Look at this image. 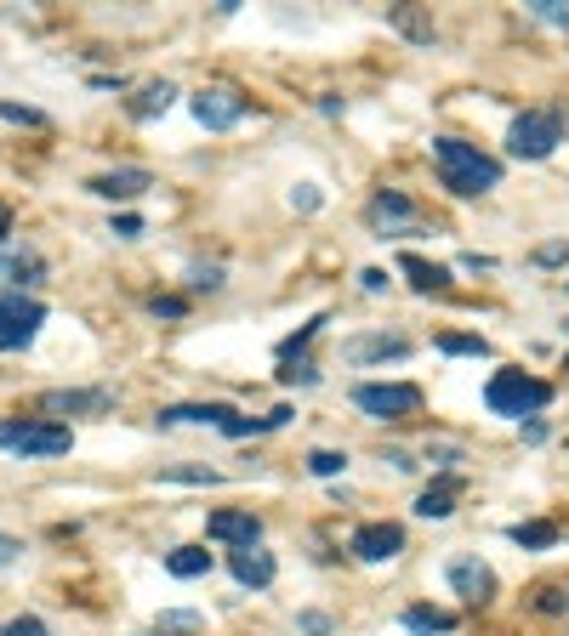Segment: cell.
Instances as JSON below:
<instances>
[{"label":"cell","mask_w":569,"mask_h":636,"mask_svg":"<svg viewBox=\"0 0 569 636\" xmlns=\"http://www.w3.org/2000/svg\"><path fill=\"white\" fill-rule=\"evenodd\" d=\"M433 160H439L445 188L461 193V200H479V193L501 188V160H490L485 149H472L461 137H433Z\"/></svg>","instance_id":"cell-1"},{"label":"cell","mask_w":569,"mask_h":636,"mask_svg":"<svg viewBox=\"0 0 569 636\" xmlns=\"http://www.w3.org/2000/svg\"><path fill=\"white\" fill-rule=\"evenodd\" d=\"M485 404H490V415L525 421V415H536V410L552 404V386L541 375H525V370H496L490 386H485Z\"/></svg>","instance_id":"cell-2"},{"label":"cell","mask_w":569,"mask_h":636,"mask_svg":"<svg viewBox=\"0 0 569 636\" xmlns=\"http://www.w3.org/2000/svg\"><path fill=\"white\" fill-rule=\"evenodd\" d=\"M0 450H12L23 461H58L74 450V432L58 421H0Z\"/></svg>","instance_id":"cell-3"},{"label":"cell","mask_w":569,"mask_h":636,"mask_svg":"<svg viewBox=\"0 0 569 636\" xmlns=\"http://www.w3.org/2000/svg\"><path fill=\"white\" fill-rule=\"evenodd\" d=\"M353 404L370 421H410V415H421V386H410V381H365V386H353Z\"/></svg>","instance_id":"cell-4"},{"label":"cell","mask_w":569,"mask_h":636,"mask_svg":"<svg viewBox=\"0 0 569 636\" xmlns=\"http://www.w3.org/2000/svg\"><path fill=\"white\" fill-rule=\"evenodd\" d=\"M563 142V120L552 109H530V114H518L512 131H507V154L512 160H547L552 149Z\"/></svg>","instance_id":"cell-5"},{"label":"cell","mask_w":569,"mask_h":636,"mask_svg":"<svg viewBox=\"0 0 569 636\" xmlns=\"http://www.w3.org/2000/svg\"><path fill=\"white\" fill-rule=\"evenodd\" d=\"M40 324H46V307L34 296L7 290V296H0V353H23L29 341L40 335Z\"/></svg>","instance_id":"cell-6"},{"label":"cell","mask_w":569,"mask_h":636,"mask_svg":"<svg viewBox=\"0 0 569 636\" xmlns=\"http://www.w3.org/2000/svg\"><path fill=\"white\" fill-rule=\"evenodd\" d=\"M194 120L206 125V131H228V125H240L246 120V97L233 91V85H206V91H194Z\"/></svg>","instance_id":"cell-7"},{"label":"cell","mask_w":569,"mask_h":636,"mask_svg":"<svg viewBox=\"0 0 569 636\" xmlns=\"http://www.w3.org/2000/svg\"><path fill=\"white\" fill-rule=\"evenodd\" d=\"M450 592H456L461 603H472V608H485V603L496 597V568L479 563V557H456V563H450Z\"/></svg>","instance_id":"cell-8"},{"label":"cell","mask_w":569,"mask_h":636,"mask_svg":"<svg viewBox=\"0 0 569 636\" xmlns=\"http://www.w3.org/2000/svg\"><path fill=\"white\" fill-rule=\"evenodd\" d=\"M405 552V528L399 523H365V528H353V557H365V563H393Z\"/></svg>","instance_id":"cell-9"},{"label":"cell","mask_w":569,"mask_h":636,"mask_svg":"<svg viewBox=\"0 0 569 636\" xmlns=\"http://www.w3.org/2000/svg\"><path fill=\"white\" fill-rule=\"evenodd\" d=\"M40 410H46V415H109V410H114V393H109V386H91V393L69 386V393H46Z\"/></svg>","instance_id":"cell-10"},{"label":"cell","mask_w":569,"mask_h":636,"mask_svg":"<svg viewBox=\"0 0 569 636\" xmlns=\"http://www.w3.org/2000/svg\"><path fill=\"white\" fill-rule=\"evenodd\" d=\"M98 200H137V193H149L154 188V176L142 171V165H120V171H103V176H91L86 182Z\"/></svg>","instance_id":"cell-11"},{"label":"cell","mask_w":569,"mask_h":636,"mask_svg":"<svg viewBox=\"0 0 569 636\" xmlns=\"http://www.w3.org/2000/svg\"><path fill=\"white\" fill-rule=\"evenodd\" d=\"M228 568H233V579H240V585H251V592L273 585V574H279L273 552H262V546H233L228 552Z\"/></svg>","instance_id":"cell-12"},{"label":"cell","mask_w":569,"mask_h":636,"mask_svg":"<svg viewBox=\"0 0 569 636\" xmlns=\"http://www.w3.org/2000/svg\"><path fill=\"white\" fill-rule=\"evenodd\" d=\"M206 534H211V541H222V546H262V523L251 512H217L206 523Z\"/></svg>","instance_id":"cell-13"},{"label":"cell","mask_w":569,"mask_h":636,"mask_svg":"<svg viewBox=\"0 0 569 636\" xmlns=\"http://www.w3.org/2000/svg\"><path fill=\"white\" fill-rule=\"evenodd\" d=\"M410 341L405 335H359L348 341V364H382V359H405Z\"/></svg>","instance_id":"cell-14"},{"label":"cell","mask_w":569,"mask_h":636,"mask_svg":"<svg viewBox=\"0 0 569 636\" xmlns=\"http://www.w3.org/2000/svg\"><path fill=\"white\" fill-rule=\"evenodd\" d=\"M456 501H461V477H439L433 488H421L416 517H427V523H445V517L456 512Z\"/></svg>","instance_id":"cell-15"},{"label":"cell","mask_w":569,"mask_h":636,"mask_svg":"<svg viewBox=\"0 0 569 636\" xmlns=\"http://www.w3.org/2000/svg\"><path fill=\"white\" fill-rule=\"evenodd\" d=\"M171 103H177V85H171V80H149V85H142L131 103H126V114H131V120H154V114H166Z\"/></svg>","instance_id":"cell-16"},{"label":"cell","mask_w":569,"mask_h":636,"mask_svg":"<svg viewBox=\"0 0 569 636\" xmlns=\"http://www.w3.org/2000/svg\"><path fill=\"white\" fill-rule=\"evenodd\" d=\"M370 222L382 228V233H388V228H410V222H416V205L405 200V193L388 188V193H376V200H370Z\"/></svg>","instance_id":"cell-17"},{"label":"cell","mask_w":569,"mask_h":636,"mask_svg":"<svg viewBox=\"0 0 569 636\" xmlns=\"http://www.w3.org/2000/svg\"><path fill=\"white\" fill-rule=\"evenodd\" d=\"M222 415H228V404H171L154 421L160 426H222Z\"/></svg>","instance_id":"cell-18"},{"label":"cell","mask_w":569,"mask_h":636,"mask_svg":"<svg viewBox=\"0 0 569 636\" xmlns=\"http://www.w3.org/2000/svg\"><path fill=\"white\" fill-rule=\"evenodd\" d=\"M399 273L421 290V296H433V290H450V267H439V262H421V256H399Z\"/></svg>","instance_id":"cell-19"},{"label":"cell","mask_w":569,"mask_h":636,"mask_svg":"<svg viewBox=\"0 0 569 636\" xmlns=\"http://www.w3.org/2000/svg\"><path fill=\"white\" fill-rule=\"evenodd\" d=\"M40 273H46V262L34 256V251H12V256H0V279H7L18 296H23V284H40Z\"/></svg>","instance_id":"cell-20"},{"label":"cell","mask_w":569,"mask_h":636,"mask_svg":"<svg viewBox=\"0 0 569 636\" xmlns=\"http://www.w3.org/2000/svg\"><path fill=\"white\" fill-rule=\"evenodd\" d=\"M512 534V546H525V552H547V546H558V523H512L507 528Z\"/></svg>","instance_id":"cell-21"},{"label":"cell","mask_w":569,"mask_h":636,"mask_svg":"<svg viewBox=\"0 0 569 636\" xmlns=\"http://www.w3.org/2000/svg\"><path fill=\"white\" fill-rule=\"evenodd\" d=\"M166 568H171L177 579H200V574H211V552H206V546H177V552L166 557Z\"/></svg>","instance_id":"cell-22"},{"label":"cell","mask_w":569,"mask_h":636,"mask_svg":"<svg viewBox=\"0 0 569 636\" xmlns=\"http://www.w3.org/2000/svg\"><path fill=\"white\" fill-rule=\"evenodd\" d=\"M405 630H416V636H445V630H456V614H439V608H410V614H405Z\"/></svg>","instance_id":"cell-23"},{"label":"cell","mask_w":569,"mask_h":636,"mask_svg":"<svg viewBox=\"0 0 569 636\" xmlns=\"http://www.w3.org/2000/svg\"><path fill=\"white\" fill-rule=\"evenodd\" d=\"M194 630H206V614H194V608H166L154 625V636H194Z\"/></svg>","instance_id":"cell-24"},{"label":"cell","mask_w":569,"mask_h":636,"mask_svg":"<svg viewBox=\"0 0 569 636\" xmlns=\"http://www.w3.org/2000/svg\"><path fill=\"white\" fill-rule=\"evenodd\" d=\"M439 353H450V359H490V341L485 335H439Z\"/></svg>","instance_id":"cell-25"},{"label":"cell","mask_w":569,"mask_h":636,"mask_svg":"<svg viewBox=\"0 0 569 636\" xmlns=\"http://www.w3.org/2000/svg\"><path fill=\"white\" fill-rule=\"evenodd\" d=\"M279 381H284V386H313V381H319V364H313V359H284Z\"/></svg>","instance_id":"cell-26"},{"label":"cell","mask_w":569,"mask_h":636,"mask_svg":"<svg viewBox=\"0 0 569 636\" xmlns=\"http://www.w3.org/2000/svg\"><path fill=\"white\" fill-rule=\"evenodd\" d=\"M308 472L313 477H337V472H348V455L342 450H313L308 455Z\"/></svg>","instance_id":"cell-27"},{"label":"cell","mask_w":569,"mask_h":636,"mask_svg":"<svg viewBox=\"0 0 569 636\" xmlns=\"http://www.w3.org/2000/svg\"><path fill=\"white\" fill-rule=\"evenodd\" d=\"M530 18H541L552 29H569V0H530Z\"/></svg>","instance_id":"cell-28"},{"label":"cell","mask_w":569,"mask_h":636,"mask_svg":"<svg viewBox=\"0 0 569 636\" xmlns=\"http://www.w3.org/2000/svg\"><path fill=\"white\" fill-rule=\"evenodd\" d=\"M188 284H194V290H222V267L217 262H194V267H188Z\"/></svg>","instance_id":"cell-29"},{"label":"cell","mask_w":569,"mask_h":636,"mask_svg":"<svg viewBox=\"0 0 569 636\" xmlns=\"http://www.w3.org/2000/svg\"><path fill=\"white\" fill-rule=\"evenodd\" d=\"M536 262H541V267H563V262H569V239H547L541 251H536Z\"/></svg>","instance_id":"cell-30"},{"label":"cell","mask_w":569,"mask_h":636,"mask_svg":"<svg viewBox=\"0 0 569 636\" xmlns=\"http://www.w3.org/2000/svg\"><path fill=\"white\" fill-rule=\"evenodd\" d=\"M541 614H569V585H547V592H541Z\"/></svg>","instance_id":"cell-31"},{"label":"cell","mask_w":569,"mask_h":636,"mask_svg":"<svg viewBox=\"0 0 569 636\" xmlns=\"http://www.w3.org/2000/svg\"><path fill=\"white\" fill-rule=\"evenodd\" d=\"M0 120H12V125H46L40 109H18V103H0Z\"/></svg>","instance_id":"cell-32"},{"label":"cell","mask_w":569,"mask_h":636,"mask_svg":"<svg viewBox=\"0 0 569 636\" xmlns=\"http://www.w3.org/2000/svg\"><path fill=\"white\" fill-rule=\"evenodd\" d=\"M393 23H399V29H405V34H416V40H433V29H427V23H421V18H416V12H405V7H399V12H393Z\"/></svg>","instance_id":"cell-33"},{"label":"cell","mask_w":569,"mask_h":636,"mask_svg":"<svg viewBox=\"0 0 569 636\" xmlns=\"http://www.w3.org/2000/svg\"><path fill=\"white\" fill-rule=\"evenodd\" d=\"M0 636H46V625H40L34 614H18V619H12L7 630H0Z\"/></svg>","instance_id":"cell-34"},{"label":"cell","mask_w":569,"mask_h":636,"mask_svg":"<svg viewBox=\"0 0 569 636\" xmlns=\"http://www.w3.org/2000/svg\"><path fill=\"white\" fill-rule=\"evenodd\" d=\"M291 205H297V211H319V188H313V182L291 188Z\"/></svg>","instance_id":"cell-35"},{"label":"cell","mask_w":569,"mask_h":636,"mask_svg":"<svg viewBox=\"0 0 569 636\" xmlns=\"http://www.w3.org/2000/svg\"><path fill=\"white\" fill-rule=\"evenodd\" d=\"M427 461H433L439 472H450V466L461 461V450H450V444H439V450H427Z\"/></svg>","instance_id":"cell-36"},{"label":"cell","mask_w":569,"mask_h":636,"mask_svg":"<svg viewBox=\"0 0 569 636\" xmlns=\"http://www.w3.org/2000/svg\"><path fill=\"white\" fill-rule=\"evenodd\" d=\"M23 557V541H12V534H0V568L7 563H18Z\"/></svg>","instance_id":"cell-37"},{"label":"cell","mask_w":569,"mask_h":636,"mask_svg":"<svg viewBox=\"0 0 569 636\" xmlns=\"http://www.w3.org/2000/svg\"><path fill=\"white\" fill-rule=\"evenodd\" d=\"M359 284L376 296V290H388V273H382V267H365V273H359Z\"/></svg>","instance_id":"cell-38"},{"label":"cell","mask_w":569,"mask_h":636,"mask_svg":"<svg viewBox=\"0 0 569 636\" xmlns=\"http://www.w3.org/2000/svg\"><path fill=\"white\" fill-rule=\"evenodd\" d=\"M149 307H154L160 319H182V302H177V296H154Z\"/></svg>","instance_id":"cell-39"},{"label":"cell","mask_w":569,"mask_h":636,"mask_svg":"<svg viewBox=\"0 0 569 636\" xmlns=\"http://www.w3.org/2000/svg\"><path fill=\"white\" fill-rule=\"evenodd\" d=\"M114 233H120V239H137V233H142V216H114Z\"/></svg>","instance_id":"cell-40"},{"label":"cell","mask_w":569,"mask_h":636,"mask_svg":"<svg viewBox=\"0 0 569 636\" xmlns=\"http://www.w3.org/2000/svg\"><path fill=\"white\" fill-rule=\"evenodd\" d=\"M302 630H308V636H325L330 619H325V614H302Z\"/></svg>","instance_id":"cell-41"},{"label":"cell","mask_w":569,"mask_h":636,"mask_svg":"<svg viewBox=\"0 0 569 636\" xmlns=\"http://www.w3.org/2000/svg\"><path fill=\"white\" fill-rule=\"evenodd\" d=\"M7 233H12V211H7V205H0V239H7Z\"/></svg>","instance_id":"cell-42"}]
</instances>
